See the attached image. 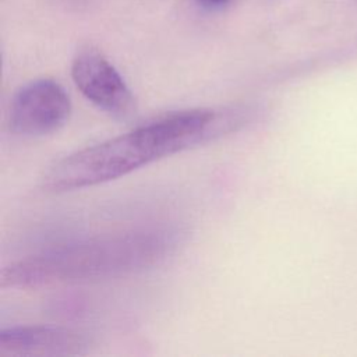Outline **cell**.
Wrapping results in <instances>:
<instances>
[{
	"label": "cell",
	"mask_w": 357,
	"mask_h": 357,
	"mask_svg": "<svg viewBox=\"0 0 357 357\" xmlns=\"http://www.w3.org/2000/svg\"><path fill=\"white\" fill-rule=\"evenodd\" d=\"M231 123L230 117L205 109L169 114L63 158L45 174L43 188L61 192L119 178L151 162L202 144Z\"/></svg>",
	"instance_id": "1"
},
{
	"label": "cell",
	"mask_w": 357,
	"mask_h": 357,
	"mask_svg": "<svg viewBox=\"0 0 357 357\" xmlns=\"http://www.w3.org/2000/svg\"><path fill=\"white\" fill-rule=\"evenodd\" d=\"M177 234L170 229H152L66 244L4 268L1 287H35L144 271L165 261L176 250L180 240Z\"/></svg>",
	"instance_id": "2"
},
{
	"label": "cell",
	"mask_w": 357,
	"mask_h": 357,
	"mask_svg": "<svg viewBox=\"0 0 357 357\" xmlns=\"http://www.w3.org/2000/svg\"><path fill=\"white\" fill-rule=\"evenodd\" d=\"M71 113L70 96L52 79L22 86L10 105V127L25 137H40L60 130Z\"/></svg>",
	"instance_id": "3"
},
{
	"label": "cell",
	"mask_w": 357,
	"mask_h": 357,
	"mask_svg": "<svg viewBox=\"0 0 357 357\" xmlns=\"http://www.w3.org/2000/svg\"><path fill=\"white\" fill-rule=\"evenodd\" d=\"M71 77L81 93L117 119L134 113V98L119 71L96 49H81L71 64Z\"/></svg>",
	"instance_id": "4"
},
{
	"label": "cell",
	"mask_w": 357,
	"mask_h": 357,
	"mask_svg": "<svg viewBox=\"0 0 357 357\" xmlns=\"http://www.w3.org/2000/svg\"><path fill=\"white\" fill-rule=\"evenodd\" d=\"M88 337L60 326H18L0 332V357H64L85 353Z\"/></svg>",
	"instance_id": "5"
},
{
	"label": "cell",
	"mask_w": 357,
	"mask_h": 357,
	"mask_svg": "<svg viewBox=\"0 0 357 357\" xmlns=\"http://www.w3.org/2000/svg\"><path fill=\"white\" fill-rule=\"evenodd\" d=\"M201 3H205V4H219V3H225L226 0H198Z\"/></svg>",
	"instance_id": "6"
}]
</instances>
